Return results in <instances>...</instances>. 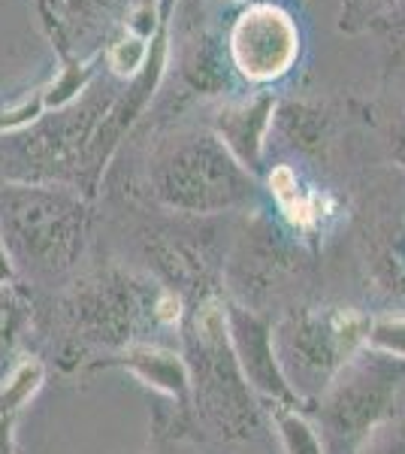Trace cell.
<instances>
[{"label": "cell", "mask_w": 405, "mask_h": 454, "mask_svg": "<svg viewBox=\"0 0 405 454\" xmlns=\"http://www.w3.org/2000/svg\"><path fill=\"white\" fill-rule=\"evenodd\" d=\"M224 321H227V342H230L233 361H237L242 379L252 387H257V391H263L267 397L278 400L282 406H293L297 394L291 391L282 367H278L276 333H272L269 321L239 303L227 306Z\"/></svg>", "instance_id": "6"}, {"label": "cell", "mask_w": 405, "mask_h": 454, "mask_svg": "<svg viewBox=\"0 0 405 454\" xmlns=\"http://www.w3.org/2000/svg\"><path fill=\"white\" fill-rule=\"evenodd\" d=\"M248 6H254V4H269V0H245Z\"/></svg>", "instance_id": "18"}, {"label": "cell", "mask_w": 405, "mask_h": 454, "mask_svg": "<svg viewBox=\"0 0 405 454\" xmlns=\"http://www.w3.org/2000/svg\"><path fill=\"white\" fill-rule=\"evenodd\" d=\"M233 70L254 85L278 82L300 58V31L291 12L276 4H254L239 12L227 36Z\"/></svg>", "instance_id": "5"}, {"label": "cell", "mask_w": 405, "mask_h": 454, "mask_svg": "<svg viewBox=\"0 0 405 454\" xmlns=\"http://www.w3.org/2000/svg\"><path fill=\"white\" fill-rule=\"evenodd\" d=\"M276 427H278V436H282L287 454H323L315 427L308 424V419H303V415L297 412V409H287V406L278 409Z\"/></svg>", "instance_id": "11"}, {"label": "cell", "mask_w": 405, "mask_h": 454, "mask_svg": "<svg viewBox=\"0 0 405 454\" xmlns=\"http://www.w3.org/2000/svg\"><path fill=\"white\" fill-rule=\"evenodd\" d=\"M43 382V364L40 361H25L21 367L12 372V379L0 391V415L16 412L19 406H25L31 400V394Z\"/></svg>", "instance_id": "13"}, {"label": "cell", "mask_w": 405, "mask_h": 454, "mask_svg": "<svg viewBox=\"0 0 405 454\" xmlns=\"http://www.w3.org/2000/svg\"><path fill=\"white\" fill-rule=\"evenodd\" d=\"M10 273H12V267H10V261H6V246L0 243V282L10 279Z\"/></svg>", "instance_id": "17"}, {"label": "cell", "mask_w": 405, "mask_h": 454, "mask_svg": "<svg viewBox=\"0 0 405 454\" xmlns=\"http://www.w3.org/2000/svg\"><path fill=\"white\" fill-rule=\"evenodd\" d=\"M366 348L393 357V361H405V315H385V318L370 321Z\"/></svg>", "instance_id": "12"}, {"label": "cell", "mask_w": 405, "mask_h": 454, "mask_svg": "<svg viewBox=\"0 0 405 454\" xmlns=\"http://www.w3.org/2000/svg\"><path fill=\"white\" fill-rule=\"evenodd\" d=\"M390 152H393V158L405 167V113L396 119L393 130H390Z\"/></svg>", "instance_id": "15"}, {"label": "cell", "mask_w": 405, "mask_h": 454, "mask_svg": "<svg viewBox=\"0 0 405 454\" xmlns=\"http://www.w3.org/2000/svg\"><path fill=\"white\" fill-rule=\"evenodd\" d=\"M152 58V43L145 40V36H139L134 31H128L124 36H119V40L109 46L106 52V64L109 70L115 73V76L121 79H136L139 73L145 70V64H149Z\"/></svg>", "instance_id": "10"}, {"label": "cell", "mask_w": 405, "mask_h": 454, "mask_svg": "<svg viewBox=\"0 0 405 454\" xmlns=\"http://www.w3.org/2000/svg\"><path fill=\"white\" fill-rule=\"evenodd\" d=\"M272 119H276V98L272 94H257L252 100L230 104L218 109L215 121H212L215 140L254 176L261 170Z\"/></svg>", "instance_id": "7"}, {"label": "cell", "mask_w": 405, "mask_h": 454, "mask_svg": "<svg viewBox=\"0 0 405 454\" xmlns=\"http://www.w3.org/2000/svg\"><path fill=\"white\" fill-rule=\"evenodd\" d=\"M158 318L164 321V325H175L179 321V297L173 294H164L158 303Z\"/></svg>", "instance_id": "16"}, {"label": "cell", "mask_w": 405, "mask_h": 454, "mask_svg": "<svg viewBox=\"0 0 405 454\" xmlns=\"http://www.w3.org/2000/svg\"><path fill=\"white\" fill-rule=\"evenodd\" d=\"M360 454H405V436L396 434L387 424H378V427L366 436Z\"/></svg>", "instance_id": "14"}, {"label": "cell", "mask_w": 405, "mask_h": 454, "mask_svg": "<svg viewBox=\"0 0 405 454\" xmlns=\"http://www.w3.org/2000/svg\"><path fill=\"white\" fill-rule=\"evenodd\" d=\"M154 194L169 209L212 215L252 200L254 176L224 149L215 134L169 145L152 167Z\"/></svg>", "instance_id": "1"}, {"label": "cell", "mask_w": 405, "mask_h": 454, "mask_svg": "<svg viewBox=\"0 0 405 454\" xmlns=\"http://www.w3.org/2000/svg\"><path fill=\"white\" fill-rule=\"evenodd\" d=\"M121 364L134 376L143 379L145 385L158 387V391L169 394L173 400L188 403L191 394V372L175 351L152 348V346H136L121 357Z\"/></svg>", "instance_id": "8"}, {"label": "cell", "mask_w": 405, "mask_h": 454, "mask_svg": "<svg viewBox=\"0 0 405 454\" xmlns=\"http://www.w3.org/2000/svg\"><path fill=\"white\" fill-rule=\"evenodd\" d=\"M405 361L370 351L354 355L323 387L318 403V439L323 454H360L366 436L385 419Z\"/></svg>", "instance_id": "2"}, {"label": "cell", "mask_w": 405, "mask_h": 454, "mask_svg": "<svg viewBox=\"0 0 405 454\" xmlns=\"http://www.w3.org/2000/svg\"><path fill=\"white\" fill-rule=\"evenodd\" d=\"M269 192L278 200V207H282L284 218L291 224L308 227V224L318 222V197L306 194L303 188H300L297 173H293L287 164H278L276 170L269 173Z\"/></svg>", "instance_id": "9"}, {"label": "cell", "mask_w": 405, "mask_h": 454, "mask_svg": "<svg viewBox=\"0 0 405 454\" xmlns=\"http://www.w3.org/2000/svg\"><path fill=\"white\" fill-rule=\"evenodd\" d=\"M79 200L67 192L31 185H6L0 192V227L4 243L36 258L64 254L79 237Z\"/></svg>", "instance_id": "4"}, {"label": "cell", "mask_w": 405, "mask_h": 454, "mask_svg": "<svg viewBox=\"0 0 405 454\" xmlns=\"http://www.w3.org/2000/svg\"><path fill=\"white\" fill-rule=\"evenodd\" d=\"M366 333L370 318L351 309L293 315L276 336V355L297 400L323 394L336 372L366 348Z\"/></svg>", "instance_id": "3"}]
</instances>
